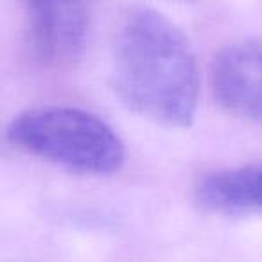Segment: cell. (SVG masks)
<instances>
[{
	"instance_id": "obj_1",
	"label": "cell",
	"mask_w": 262,
	"mask_h": 262,
	"mask_svg": "<svg viewBox=\"0 0 262 262\" xmlns=\"http://www.w3.org/2000/svg\"><path fill=\"white\" fill-rule=\"evenodd\" d=\"M113 86L124 104L169 127L192 124L200 72L187 36L151 8H133L113 49Z\"/></svg>"
},
{
	"instance_id": "obj_5",
	"label": "cell",
	"mask_w": 262,
	"mask_h": 262,
	"mask_svg": "<svg viewBox=\"0 0 262 262\" xmlns=\"http://www.w3.org/2000/svg\"><path fill=\"white\" fill-rule=\"evenodd\" d=\"M196 201L214 214H262V162L208 172L198 182Z\"/></svg>"
},
{
	"instance_id": "obj_4",
	"label": "cell",
	"mask_w": 262,
	"mask_h": 262,
	"mask_svg": "<svg viewBox=\"0 0 262 262\" xmlns=\"http://www.w3.org/2000/svg\"><path fill=\"white\" fill-rule=\"evenodd\" d=\"M210 84L226 112L262 124V43L239 41L223 49L212 65Z\"/></svg>"
},
{
	"instance_id": "obj_3",
	"label": "cell",
	"mask_w": 262,
	"mask_h": 262,
	"mask_svg": "<svg viewBox=\"0 0 262 262\" xmlns=\"http://www.w3.org/2000/svg\"><path fill=\"white\" fill-rule=\"evenodd\" d=\"M29 45L49 67L72 65L83 54L90 0H24Z\"/></svg>"
},
{
	"instance_id": "obj_2",
	"label": "cell",
	"mask_w": 262,
	"mask_h": 262,
	"mask_svg": "<svg viewBox=\"0 0 262 262\" xmlns=\"http://www.w3.org/2000/svg\"><path fill=\"white\" fill-rule=\"evenodd\" d=\"M8 137L43 160L84 174H112L126 160L115 131L97 115L77 108L27 110L13 119Z\"/></svg>"
},
{
	"instance_id": "obj_6",
	"label": "cell",
	"mask_w": 262,
	"mask_h": 262,
	"mask_svg": "<svg viewBox=\"0 0 262 262\" xmlns=\"http://www.w3.org/2000/svg\"><path fill=\"white\" fill-rule=\"evenodd\" d=\"M180 2H196V0H180Z\"/></svg>"
}]
</instances>
